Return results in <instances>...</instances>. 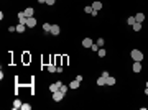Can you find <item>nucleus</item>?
I'll list each match as a JSON object with an SVG mask.
<instances>
[{
	"mask_svg": "<svg viewBox=\"0 0 148 110\" xmlns=\"http://www.w3.org/2000/svg\"><path fill=\"white\" fill-rule=\"evenodd\" d=\"M130 56H132V59H133V61H143V58H145L140 49H132Z\"/></svg>",
	"mask_w": 148,
	"mask_h": 110,
	"instance_id": "obj_1",
	"label": "nucleus"
},
{
	"mask_svg": "<svg viewBox=\"0 0 148 110\" xmlns=\"http://www.w3.org/2000/svg\"><path fill=\"white\" fill-rule=\"evenodd\" d=\"M36 23H38V20H36L35 17H28V18H27V23H25V25H27L28 28H35V26H36Z\"/></svg>",
	"mask_w": 148,
	"mask_h": 110,
	"instance_id": "obj_2",
	"label": "nucleus"
},
{
	"mask_svg": "<svg viewBox=\"0 0 148 110\" xmlns=\"http://www.w3.org/2000/svg\"><path fill=\"white\" fill-rule=\"evenodd\" d=\"M63 97H64V92H61V90L53 92V100H54V102H61V100H63Z\"/></svg>",
	"mask_w": 148,
	"mask_h": 110,
	"instance_id": "obj_3",
	"label": "nucleus"
},
{
	"mask_svg": "<svg viewBox=\"0 0 148 110\" xmlns=\"http://www.w3.org/2000/svg\"><path fill=\"white\" fill-rule=\"evenodd\" d=\"M61 86H63L61 81H58V82H54V84H49V92H56V90H59Z\"/></svg>",
	"mask_w": 148,
	"mask_h": 110,
	"instance_id": "obj_4",
	"label": "nucleus"
},
{
	"mask_svg": "<svg viewBox=\"0 0 148 110\" xmlns=\"http://www.w3.org/2000/svg\"><path fill=\"white\" fill-rule=\"evenodd\" d=\"M16 17H18V23H23V25H25V23H27V15H25V12H18V13H16Z\"/></svg>",
	"mask_w": 148,
	"mask_h": 110,
	"instance_id": "obj_5",
	"label": "nucleus"
},
{
	"mask_svg": "<svg viewBox=\"0 0 148 110\" xmlns=\"http://www.w3.org/2000/svg\"><path fill=\"white\" fill-rule=\"evenodd\" d=\"M49 33L53 35V36H58V35L61 33V28L58 26V25H51V30H49Z\"/></svg>",
	"mask_w": 148,
	"mask_h": 110,
	"instance_id": "obj_6",
	"label": "nucleus"
},
{
	"mask_svg": "<svg viewBox=\"0 0 148 110\" xmlns=\"http://www.w3.org/2000/svg\"><path fill=\"white\" fill-rule=\"evenodd\" d=\"M132 69H133V72H140L142 71V61H133Z\"/></svg>",
	"mask_w": 148,
	"mask_h": 110,
	"instance_id": "obj_7",
	"label": "nucleus"
},
{
	"mask_svg": "<svg viewBox=\"0 0 148 110\" xmlns=\"http://www.w3.org/2000/svg\"><path fill=\"white\" fill-rule=\"evenodd\" d=\"M92 44L94 43H92V39H91V38H84V39H82V48H86V49H89Z\"/></svg>",
	"mask_w": 148,
	"mask_h": 110,
	"instance_id": "obj_8",
	"label": "nucleus"
},
{
	"mask_svg": "<svg viewBox=\"0 0 148 110\" xmlns=\"http://www.w3.org/2000/svg\"><path fill=\"white\" fill-rule=\"evenodd\" d=\"M102 7H104V5H102V2H100V0H94V2H92V8L95 12L102 10Z\"/></svg>",
	"mask_w": 148,
	"mask_h": 110,
	"instance_id": "obj_9",
	"label": "nucleus"
},
{
	"mask_svg": "<svg viewBox=\"0 0 148 110\" xmlns=\"http://www.w3.org/2000/svg\"><path fill=\"white\" fill-rule=\"evenodd\" d=\"M79 86H81V82H79L77 79H74V81H71V82H69V89H72V90L79 89Z\"/></svg>",
	"mask_w": 148,
	"mask_h": 110,
	"instance_id": "obj_10",
	"label": "nucleus"
},
{
	"mask_svg": "<svg viewBox=\"0 0 148 110\" xmlns=\"http://www.w3.org/2000/svg\"><path fill=\"white\" fill-rule=\"evenodd\" d=\"M95 84H97L99 87H102V86H107V79H105V77H102V76H100V77H99V79H97V81H95Z\"/></svg>",
	"mask_w": 148,
	"mask_h": 110,
	"instance_id": "obj_11",
	"label": "nucleus"
},
{
	"mask_svg": "<svg viewBox=\"0 0 148 110\" xmlns=\"http://www.w3.org/2000/svg\"><path fill=\"white\" fill-rule=\"evenodd\" d=\"M25 30H27V25H23V23L16 25V33H25Z\"/></svg>",
	"mask_w": 148,
	"mask_h": 110,
	"instance_id": "obj_12",
	"label": "nucleus"
},
{
	"mask_svg": "<svg viewBox=\"0 0 148 110\" xmlns=\"http://www.w3.org/2000/svg\"><path fill=\"white\" fill-rule=\"evenodd\" d=\"M12 109H13V110H18V109H22V102H20L18 99H15V100H13V105H12Z\"/></svg>",
	"mask_w": 148,
	"mask_h": 110,
	"instance_id": "obj_13",
	"label": "nucleus"
},
{
	"mask_svg": "<svg viewBox=\"0 0 148 110\" xmlns=\"http://www.w3.org/2000/svg\"><path fill=\"white\" fill-rule=\"evenodd\" d=\"M25 15H27V17H33V13H35V8H33V7H28V8H25Z\"/></svg>",
	"mask_w": 148,
	"mask_h": 110,
	"instance_id": "obj_14",
	"label": "nucleus"
},
{
	"mask_svg": "<svg viewBox=\"0 0 148 110\" xmlns=\"http://www.w3.org/2000/svg\"><path fill=\"white\" fill-rule=\"evenodd\" d=\"M143 20H145V13H135V22L142 23Z\"/></svg>",
	"mask_w": 148,
	"mask_h": 110,
	"instance_id": "obj_15",
	"label": "nucleus"
},
{
	"mask_svg": "<svg viewBox=\"0 0 148 110\" xmlns=\"http://www.w3.org/2000/svg\"><path fill=\"white\" fill-rule=\"evenodd\" d=\"M115 82H117V79H115V77H112V76L107 77V86H115Z\"/></svg>",
	"mask_w": 148,
	"mask_h": 110,
	"instance_id": "obj_16",
	"label": "nucleus"
},
{
	"mask_svg": "<svg viewBox=\"0 0 148 110\" xmlns=\"http://www.w3.org/2000/svg\"><path fill=\"white\" fill-rule=\"evenodd\" d=\"M132 28H133V31H140V30H142V23L135 22L133 25H132Z\"/></svg>",
	"mask_w": 148,
	"mask_h": 110,
	"instance_id": "obj_17",
	"label": "nucleus"
},
{
	"mask_svg": "<svg viewBox=\"0 0 148 110\" xmlns=\"http://www.w3.org/2000/svg\"><path fill=\"white\" fill-rule=\"evenodd\" d=\"M97 54H99V58H105V54H107V51H105L104 48H99Z\"/></svg>",
	"mask_w": 148,
	"mask_h": 110,
	"instance_id": "obj_18",
	"label": "nucleus"
},
{
	"mask_svg": "<svg viewBox=\"0 0 148 110\" xmlns=\"http://www.w3.org/2000/svg\"><path fill=\"white\" fill-rule=\"evenodd\" d=\"M84 12H86V13H89V15H92V12H94L92 5H87V7H84Z\"/></svg>",
	"mask_w": 148,
	"mask_h": 110,
	"instance_id": "obj_19",
	"label": "nucleus"
},
{
	"mask_svg": "<svg viewBox=\"0 0 148 110\" xmlns=\"http://www.w3.org/2000/svg\"><path fill=\"white\" fill-rule=\"evenodd\" d=\"M56 69H58V66H54V64H49V66H48V72H51V74L56 72Z\"/></svg>",
	"mask_w": 148,
	"mask_h": 110,
	"instance_id": "obj_20",
	"label": "nucleus"
},
{
	"mask_svg": "<svg viewBox=\"0 0 148 110\" xmlns=\"http://www.w3.org/2000/svg\"><path fill=\"white\" fill-rule=\"evenodd\" d=\"M43 30L46 33H49V30H51V23H43Z\"/></svg>",
	"mask_w": 148,
	"mask_h": 110,
	"instance_id": "obj_21",
	"label": "nucleus"
},
{
	"mask_svg": "<svg viewBox=\"0 0 148 110\" xmlns=\"http://www.w3.org/2000/svg\"><path fill=\"white\" fill-rule=\"evenodd\" d=\"M97 44H99V48H104L105 39H104V38H99V39H97Z\"/></svg>",
	"mask_w": 148,
	"mask_h": 110,
	"instance_id": "obj_22",
	"label": "nucleus"
},
{
	"mask_svg": "<svg viewBox=\"0 0 148 110\" xmlns=\"http://www.w3.org/2000/svg\"><path fill=\"white\" fill-rule=\"evenodd\" d=\"M133 23H135V17H128V18H127V25H130V26H132Z\"/></svg>",
	"mask_w": 148,
	"mask_h": 110,
	"instance_id": "obj_23",
	"label": "nucleus"
},
{
	"mask_svg": "<svg viewBox=\"0 0 148 110\" xmlns=\"http://www.w3.org/2000/svg\"><path fill=\"white\" fill-rule=\"evenodd\" d=\"M59 90H61V92H67V90H69V86H64V84H63V86H61V87H59Z\"/></svg>",
	"mask_w": 148,
	"mask_h": 110,
	"instance_id": "obj_24",
	"label": "nucleus"
},
{
	"mask_svg": "<svg viewBox=\"0 0 148 110\" xmlns=\"http://www.w3.org/2000/svg\"><path fill=\"white\" fill-rule=\"evenodd\" d=\"M91 49H92L94 53H97V51H99V44H97V43H94L92 46H91Z\"/></svg>",
	"mask_w": 148,
	"mask_h": 110,
	"instance_id": "obj_25",
	"label": "nucleus"
},
{
	"mask_svg": "<svg viewBox=\"0 0 148 110\" xmlns=\"http://www.w3.org/2000/svg\"><path fill=\"white\" fill-rule=\"evenodd\" d=\"M30 109H31L30 104H22V110H30Z\"/></svg>",
	"mask_w": 148,
	"mask_h": 110,
	"instance_id": "obj_26",
	"label": "nucleus"
},
{
	"mask_svg": "<svg viewBox=\"0 0 148 110\" xmlns=\"http://www.w3.org/2000/svg\"><path fill=\"white\" fill-rule=\"evenodd\" d=\"M56 3V0H46V5H49V7H53Z\"/></svg>",
	"mask_w": 148,
	"mask_h": 110,
	"instance_id": "obj_27",
	"label": "nucleus"
},
{
	"mask_svg": "<svg viewBox=\"0 0 148 110\" xmlns=\"http://www.w3.org/2000/svg\"><path fill=\"white\" fill-rule=\"evenodd\" d=\"M8 31H10V33H13V31H16V26H8Z\"/></svg>",
	"mask_w": 148,
	"mask_h": 110,
	"instance_id": "obj_28",
	"label": "nucleus"
},
{
	"mask_svg": "<svg viewBox=\"0 0 148 110\" xmlns=\"http://www.w3.org/2000/svg\"><path fill=\"white\" fill-rule=\"evenodd\" d=\"M102 77L107 79V77H109V71H102Z\"/></svg>",
	"mask_w": 148,
	"mask_h": 110,
	"instance_id": "obj_29",
	"label": "nucleus"
},
{
	"mask_svg": "<svg viewBox=\"0 0 148 110\" xmlns=\"http://www.w3.org/2000/svg\"><path fill=\"white\" fill-rule=\"evenodd\" d=\"M38 3H46V0H36Z\"/></svg>",
	"mask_w": 148,
	"mask_h": 110,
	"instance_id": "obj_30",
	"label": "nucleus"
},
{
	"mask_svg": "<svg viewBox=\"0 0 148 110\" xmlns=\"http://www.w3.org/2000/svg\"><path fill=\"white\" fill-rule=\"evenodd\" d=\"M145 95H148V87H147V89H145Z\"/></svg>",
	"mask_w": 148,
	"mask_h": 110,
	"instance_id": "obj_31",
	"label": "nucleus"
},
{
	"mask_svg": "<svg viewBox=\"0 0 148 110\" xmlns=\"http://www.w3.org/2000/svg\"><path fill=\"white\" fill-rule=\"evenodd\" d=\"M147 87H148V81H147Z\"/></svg>",
	"mask_w": 148,
	"mask_h": 110,
	"instance_id": "obj_32",
	"label": "nucleus"
}]
</instances>
